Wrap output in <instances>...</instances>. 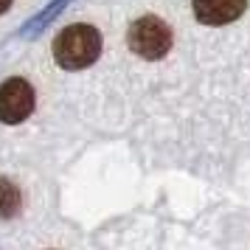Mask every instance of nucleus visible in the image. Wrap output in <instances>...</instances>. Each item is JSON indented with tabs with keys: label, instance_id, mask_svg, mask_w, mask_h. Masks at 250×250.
I'll use <instances>...</instances> for the list:
<instances>
[{
	"label": "nucleus",
	"instance_id": "f257e3e1",
	"mask_svg": "<svg viewBox=\"0 0 250 250\" xmlns=\"http://www.w3.org/2000/svg\"><path fill=\"white\" fill-rule=\"evenodd\" d=\"M102 51V37L90 25H70L54 40V59L65 70H82L96 62Z\"/></svg>",
	"mask_w": 250,
	"mask_h": 250
},
{
	"label": "nucleus",
	"instance_id": "423d86ee",
	"mask_svg": "<svg viewBox=\"0 0 250 250\" xmlns=\"http://www.w3.org/2000/svg\"><path fill=\"white\" fill-rule=\"evenodd\" d=\"M9 6H12V0H0V14L6 12V9H9Z\"/></svg>",
	"mask_w": 250,
	"mask_h": 250
},
{
	"label": "nucleus",
	"instance_id": "f03ea898",
	"mask_svg": "<svg viewBox=\"0 0 250 250\" xmlns=\"http://www.w3.org/2000/svg\"><path fill=\"white\" fill-rule=\"evenodd\" d=\"M129 48L141 54L144 59H158L171 48V31L169 25L158 17H141L129 28Z\"/></svg>",
	"mask_w": 250,
	"mask_h": 250
},
{
	"label": "nucleus",
	"instance_id": "7ed1b4c3",
	"mask_svg": "<svg viewBox=\"0 0 250 250\" xmlns=\"http://www.w3.org/2000/svg\"><path fill=\"white\" fill-rule=\"evenodd\" d=\"M34 110V90L20 76L0 84V121L3 124H20Z\"/></svg>",
	"mask_w": 250,
	"mask_h": 250
},
{
	"label": "nucleus",
	"instance_id": "20e7f679",
	"mask_svg": "<svg viewBox=\"0 0 250 250\" xmlns=\"http://www.w3.org/2000/svg\"><path fill=\"white\" fill-rule=\"evenodd\" d=\"M245 6L248 0H194V14L205 25H225L233 23Z\"/></svg>",
	"mask_w": 250,
	"mask_h": 250
},
{
	"label": "nucleus",
	"instance_id": "39448f33",
	"mask_svg": "<svg viewBox=\"0 0 250 250\" xmlns=\"http://www.w3.org/2000/svg\"><path fill=\"white\" fill-rule=\"evenodd\" d=\"M17 208H20V191L14 188L12 180L0 177V216H14Z\"/></svg>",
	"mask_w": 250,
	"mask_h": 250
}]
</instances>
